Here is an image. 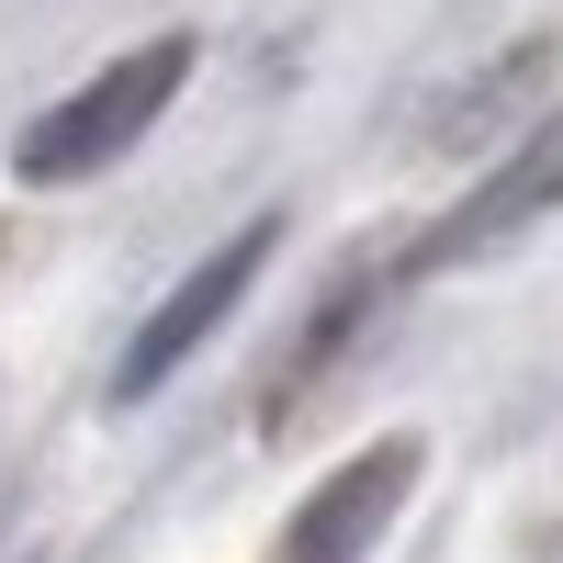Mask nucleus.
<instances>
[{
  "label": "nucleus",
  "instance_id": "obj_2",
  "mask_svg": "<svg viewBox=\"0 0 563 563\" xmlns=\"http://www.w3.org/2000/svg\"><path fill=\"white\" fill-rule=\"evenodd\" d=\"M271 249H282V214H249L225 249H203L192 271H180L169 294H158L147 316H135V339L113 350V406H147V395L169 384V372L192 361V350H203V339H214V327L238 316V305H249V282L271 271Z\"/></svg>",
  "mask_w": 563,
  "mask_h": 563
},
{
  "label": "nucleus",
  "instance_id": "obj_1",
  "mask_svg": "<svg viewBox=\"0 0 563 563\" xmlns=\"http://www.w3.org/2000/svg\"><path fill=\"white\" fill-rule=\"evenodd\" d=\"M180 79H192V34H147L124 45L113 68H90L68 102H45L23 135H12V180H34V192H68V180L135 158L158 135V113L180 102Z\"/></svg>",
  "mask_w": 563,
  "mask_h": 563
},
{
  "label": "nucleus",
  "instance_id": "obj_4",
  "mask_svg": "<svg viewBox=\"0 0 563 563\" xmlns=\"http://www.w3.org/2000/svg\"><path fill=\"white\" fill-rule=\"evenodd\" d=\"M417 485V440H372L361 462H339L305 507H294V530H282V563H361L372 541L395 530V507Z\"/></svg>",
  "mask_w": 563,
  "mask_h": 563
},
{
  "label": "nucleus",
  "instance_id": "obj_3",
  "mask_svg": "<svg viewBox=\"0 0 563 563\" xmlns=\"http://www.w3.org/2000/svg\"><path fill=\"white\" fill-rule=\"evenodd\" d=\"M563 203V102L519 135V147H507L485 180H474V192H462L440 225H429V238H417L406 260H395V282H429V271H462V260H496V249H519L530 238V225Z\"/></svg>",
  "mask_w": 563,
  "mask_h": 563
},
{
  "label": "nucleus",
  "instance_id": "obj_5",
  "mask_svg": "<svg viewBox=\"0 0 563 563\" xmlns=\"http://www.w3.org/2000/svg\"><path fill=\"white\" fill-rule=\"evenodd\" d=\"M541 68H552V45L530 34L507 68H474V79H462L451 102L429 113V135H440V147H474V135H496V113H507V102H530V90H541Z\"/></svg>",
  "mask_w": 563,
  "mask_h": 563
}]
</instances>
